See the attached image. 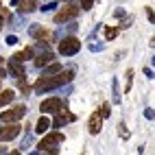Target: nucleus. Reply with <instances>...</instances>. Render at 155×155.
Masks as SVG:
<instances>
[{
	"mask_svg": "<svg viewBox=\"0 0 155 155\" xmlns=\"http://www.w3.org/2000/svg\"><path fill=\"white\" fill-rule=\"evenodd\" d=\"M61 70H64L61 64H50V66H46V70H44L42 77H53V74H57V72H61Z\"/></svg>",
	"mask_w": 155,
	"mask_h": 155,
	"instance_id": "f3484780",
	"label": "nucleus"
},
{
	"mask_svg": "<svg viewBox=\"0 0 155 155\" xmlns=\"http://www.w3.org/2000/svg\"><path fill=\"white\" fill-rule=\"evenodd\" d=\"M35 7H37V0H20V11H22V13L33 11Z\"/></svg>",
	"mask_w": 155,
	"mask_h": 155,
	"instance_id": "dca6fc26",
	"label": "nucleus"
},
{
	"mask_svg": "<svg viewBox=\"0 0 155 155\" xmlns=\"http://www.w3.org/2000/svg\"><path fill=\"white\" fill-rule=\"evenodd\" d=\"M131 79H133V70H127V85H125V92L131 90Z\"/></svg>",
	"mask_w": 155,
	"mask_h": 155,
	"instance_id": "aec40b11",
	"label": "nucleus"
},
{
	"mask_svg": "<svg viewBox=\"0 0 155 155\" xmlns=\"http://www.w3.org/2000/svg\"><path fill=\"white\" fill-rule=\"evenodd\" d=\"M2 77H5V70H2V68H0V79H2Z\"/></svg>",
	"mask_w": 155,
	"mask_h": 155,
	"instance_id": "bb28decb",
	"label": "nucleus"
},
{
	"mask_svg": "<svg viewBox=\"0 0 155 155\" xmlns=\"http://www.w3.org/2000/svg\"><path fill=\"white\" fill-rule=\"evenodd\" d=\"M79 15V7H72V5H66L61 11L55 15V22L61 24V22H68V20H74Z\"/></svg>",
	"mask_w": 155,
	"mask_h": 155,
	"instance_id": "423d86ee",
	"label": "nucleus"
},
{
	"mask_svg": "<svg viewBox=\"0 0 155 155\" xmlns=\"http://www.w3.org/2000/svg\"><path fill=\"white\" fill-rule=\"evenodd\" d=\"M61 98H46V101H42V105H39V109H42L44 114H57V111H61Z\"/></svg>",
	"mask_w": 155,
	"mask_h": 155,
	"instance_id": "0eeeda50",
	"label": "nucleus"
},
{
	"mask_svg": "<svg viewBox=\"0 0 155 155\" xmlns=\"http://www.w3.org/2000/svg\"><path fill=\"white\" fill-rule=\"evenodd\" d=\"M28 35H33L37 42H48L50 39V31L44 28V26H33V28H28Z\"/></svg>",
	"mask_w": 155,
	"mask_h": 155,
	"instance_id": "1a4fd4ad",
	"label": "nucleus"
},
{
	"mask_svg": "<svg viewBox=\"0 0 155 155\" xmlns=\"http://www.w3.org/2000/svg\"><path fill=\"white\" fill-rule=\"evenodd\" d=\"M13 96H15V92H13V90H2V92H0V107L9 105V103L13 101Z\"/></svg>",
	"mask_w": 155,
	"mask_h": 155,
	"instance_id": "2eb2a0df",
	"label": "nucleus"
},
{
	"mask_svg": "<svg viewBox=\"0 0 155 155\" xmlns=\"http://www.w3.org/2000/svg\"><path fill=\"white\" fill-rule=\"evenodd\" d=\"M147 18L151 20V22H155V11H153V9H149V7H147Z\"/></svg>",
	"mask_w": 155,
	"mask_h": 155,
	"instance_id": "b1692460",
	"label": "nucleus"
},
{
	"mask_svg": "<svg viewBox=\"0 0 155 155\" xmlns=\"http://www.w3.org/2000/svg\"><path fill=\"white\" fill-rule=\"evenodd\" d=\"M9 155H20V151H13V153H9Z\"/></svg>",
	"mask_w": 155,
	"mask_h": 155,
	"instance_id": "c756f323",
	"label": "nucleus"
},
{
	"mask_svg": "<svg viewBox=\"0 0 155 155\" xmlns=\"http://www.w3.org/2000/svg\"><path fill=\"white\" fill-rule=\"evenodd\" d=\"M151 46H153V48H155V37H153V39H151Z\"/></svg>",
	"mask_w": 155,
	"mask_h": 155,
	"instance_id": "cd10ccee",
	"label": "nucleus"
},
{
	"mask_svg": "<svg viewBox=\"0 0 155 155\" xmlns=\"http://www.w3.org/2000/svg\"><path fill=\"white\" fill-rule=\"evenodd\" d=\"M66 122H74V114H68V111H57V118L53 120V127L59 129L64 127Z\"/></svg>",
	"mask_w": 155,
	"mask_h": 155,
	"instance_id": "9d476101",
	"label": "nucleus"
},
{
	"mask_svg": "<svg viewBox=\"0 0 155 155\" xmlns=\"http://www.w3.org/2000/svg\"><path fill=\"white\" fill-rule=\"evenodd\" d=\"M0 64H2V57H0Z\"/></svg>",
	"mask_w": 155,
	"mask_h": 155,
	"instance_id": "7c9ffc66",
	"label": "nucleus"
},
{
	"mask_svg": "<svg viewBox=\"0 0 155 155\" xmlns=\"http://www.w3.org/2000/svg\"><path fill=\"white\" fill-rule=\"evenodd\" d=\"M20 131H22V127L18 122H7V127H0V142H9V140L18 138Z\"/></svg>",
	"mask_w": 155,
	"mask_h": 155,
	"instance_id": "20e7f679",
	"label": "nucleus"
},
{
	"mask_svg": "<svg viewBox=\"0 0 155 155\" xmlns=\"http://www.w3.org/2000/svg\"><path fill=\"white\" fill-rule=\"evenodd\" d=\"M5 44H9V46H15V44H18V37H15V35H9Z\"/></svg>",
	"mask_w": 155,
	"mask_h": 155,
	"instance_id": "5701e85b",
	"label": "nucleus"
},
{
	"mask_svg": "<svg viewBox=\"0 0 155 155\" xmlns=\"http://www.w3.org/2000/svg\"><path fill=\"white\" fill-rule=\"evenodd\" d=\"M72 77H74V70H61V72H57L53 77H42L33 85V90L37 94H42V92H48V90H55V87H61V85L70 83Z\"/></svg>",
	"mask_w": 155,
	"mask_h": 155,
	"instance_id": "f257e3e1",
	"label": "nucleus"
},
{
	"mask_svg": "<svg viewBox=\"0 0 155 155\" xmlns=\"http://www.w3.org/2000/svg\"><path fill=\"white\" fill-rule=\"evenodd\" d=\"M114 37H118V26H107V28H105V39H107V42H111Z\"/></svg>",
	"mask_w": 155,
	"mask_h": 155,
	"instance_id": "a211bd4d",
	"label": "nucleus"
},
{
	"mask_svg": "<svg viewBox=\"0 0 155 155\" xmlns=\"http://www.w3.org/2000/svg\"><path fill=\"white\" fill-rule=\"evenodd\" d=\"M9 72H11L13 77L22 79V77H24V66H22V61H13V59H11V64H9Z\"/></svg>",
	"mask_w": 155,
	"mask_h": 155,
	"instance_id": "f8f14e48",
	"label": "nucleus"
},
{
	"mask_svg": "<svg viewBox=\"0 0 155 155\" xmlns=\"http://www.w3.org/2000/svg\"><path fill=\"white\" fill-rule=\"evenodd\" d=\"M50 127H53V122H50V118L48 116H42V118H39L37 120V125H35V131L37 133H46Z\"/></svg>",
	"mask_w": 155,
	"mask_h": 155,
	"instance_id": "ddd939ff",
	"label": "nucleus"
},
{
	"mask_svg": "<svg viewBox=\"0 0 155 155\" xmlns=\"http://www.w3.org/2000/svg\"><path fill=\"white\" fill-rule=\"evenodd\" d=\"M68 2H72V0H68Z\"/></svg>",
	"mask_w": 155,
	"mask_h": 155,
	"instance_id": "2f4dec72",
	"label": "nucleus"
},
{
	"mask_svg": "<svg viewBox=\"0 0 155 155\" xmlns=\"http://www.w3.org/2000/svg\"><path fill=\"white\" fill-rule=\"evenodd\" d=\"M87 129H90V133H92V136H96V133H101V129H103V116H101V111H94V114L90 116Z\"/></svg>",
	"mask_w": 155,
	"mask_h": 155,
	"instance_id": "6e6552de",
	"label": "nucleus"
},
{
	"mask_svg": "<svg viewBox=\"0 0 155 155\" xmlns=\"http://www.w3.org/2000/svg\"><path fill=\"white\" fill-rule=\"evenodd\" d=\"M46 155H57V151H55V149H50V153L46 151Z\"/></svg>",
	"mask_w": 155,
	"mask_h": 155,
	"instance_id": "a878e982",
	"label": "nucleus"
},
{
	"mask_svg": "<svg viewBox=\"0 0 155 155\" xmlns=\"http://www.w3.org/2000/svg\"><path fill=\"white\" fill-rule=\"evenodd\" d=\"M64 140H66V136H64V133H59V131L48 133V136L37 144V149H39V151H50V149H55V144H61Z\"/></svg>",
	"mask_w": 155,
	"mask_h": 155,
	"instance_id": "7ed1b4c3",
	"label": "nucleus"
},
{
	"mask_svg": "<svg viewBox=\"0 0 155 155\" xmlns=\"http://www.w3.org/2000/svg\"><path fill=\"white\" fill-rule=\"evenodd\" d=\"M79 48H81V42H79L77 37H72V35H70V37H64V39L59 42V53L64 55V57L77 55V53H79Z\"/></svg>",
	"mask_w": 155,
	"mask_h": 155,
	"instance_id": "f03ea898",
	"label": "nucleus"
},
{
	"mask_svg": "<svg viewBox=\"0 0 155 155\" xmlns=\"http://www.w3.org/2000/svg\"><path fill=\"white\" fill-rule=\"evenodd\" d=\"M33 55H35V48H31V46H28V48L22 50V53H15L11 59H13V61H26V59H31Z\"/></svg>",
	"mask_w": 155,
	"mask_h": 155,
	"instance_id": "4468645a",
	"label": "nucleus"
},
{
	"mask_svg": "<svg viewBox=\"0 0 155 155\" xmlns=\"http://www.w3.org/2000/svg\"><path fill=\"white\" fill-rule=\"evenodd\" d=\"M2 22H5V20H2V15H0V28H2Z\"/></svg>",
	"mask_w": 155,
	"mask_h": 155,
	"instance_id": "c85d7f7f",
	"label": "nucleus"
},
{
	"mask_svg": "<svg viewBox=\"0 0 155 155\" xmlns=\"http://www.w3.org/2000/svg\"><path fill=\"white\" fill-rule=\"evenodd\" d=\"M144 116H147V118H155V114H153V109H144Z\"/></svg>",
	"mask_w": 155,
	"mask_h": 155,
	"instance_id": "393cba45",
	"label": "nucleus"
},
{
	"mask_svg": "<svg viewBox=\"0 0 155 155\" xmlns=\"http://www.w3.org/2000/svg\"><path fill=\"white\" fill-rule=\"evenodd\" d=\"M118 129H120V138H122V140H127V138H129V131H127V125H125V122H120V125H118Z\"/></svg>",
	"mask_w": 155,
	"mask_h": 155,
	"instance_id": "6ab92c4d",
	"label": "nucleus"
},
{
	"mask_svg": "<svg viewBox=\"0 0 155 155\" xmlns=\"http://www.w3.org/2000/svg\"><path fill=\"white\" fill-rule=\"evenodd\" d=\"M98 111H101V116H103V118H107V116H109V105H107V103H103V107H101Z\"/></svg>",
	"mask_w": 155,
	"mask_h": 155,
	"instance_id": "412c9836",
	"label": "nucleus"
},
{
	"mask_svg": "<svg viewBox=\"0 0 155 155\" xmlns=\"http://www.w3.org/2000/svg\"><path fill=\"white\" fill-rule=\"evenodd\" d=\"M24 114H26V107L24 105H15V107H11L9 111H2V114H0V118H2V122H18Z\"/></svg>",
	"mask_w": 155,
	"mask_h": 155,
	"instance_id": "39448f33",
	"label": "nucleus"
},
{
	"mask_svg": "<svg viewBox=\"0 0 155 155\" xmlns=\"http://www.w3.org/2000/svg\"><path fill=\"white\" fill-rule=\"evenodd\" d=\"M92 5H94V0H81V7H83L85 11H87V9H92Z\"/></svg>",
	"mask_w": 155,
	"mask_h": 155,
	"instance_id": "4be33fe9",
	"label": "nucleus"
},
{
	"mask_svg": "<svg viewBox=\"0 0 155 155\" xmlns=\"http://www.w3.org/2000/svg\"><path fill=\"white\" fill-rule=\"evenodd\" d=\"M53 59H55V55L50 53V48H48L46 53H42V55H39V57L35 59V66H37V68H46V66H48Z\"/></svg>",
	"mask_w": 155,
	"mask_h": 155,
	"instance_id": "9b49d317",
	"label": "nucleus"
},
{
	"mask_svg": "<svg viewBox=\"0 0 155 155\" xmlns=\"http://www.w3.org/2000/svg\"><path fill=\"white\" fill-rule=\"evenodd\" d=\"M0 7H2V5H0Z\"/></svg>",
	"mask_w": 155,
	"mask_h": 155,
	"instance_id": "473e14b6",
	"label": "nucleus"
}]
</instances>
